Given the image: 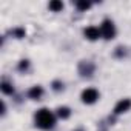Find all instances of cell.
<instances>
[{"label":"cell","mask_w":131,"mask_h":131,"mask_svg":"<svg viewBox=\"0 0 131 131\" xmlns=\"http://www.w3.org/2000/svg\"><path fill=\"white\" fill-rule=\"evenodd\" d=\"M99 99V93L94 88H86L82 93V102L83 103H94Z\"/></svg>","instance_id":"cell-3"},{"label":"cell","mask_w":131,"mask_h":131,"mask_svg":"<svg viewBox=\"0 0 131 131\" xmlns=\"http://www.w3.org/2000/svg\"><path fill=\"white\" fill-rule=\"evenodd\" d=\"M42 94H43L42 86H32V88L28 91V96H29L31 99H40V97H42Z\"/></svg>","instance_id":"cell-6"},{"label":"cell","mask_w":131,"mask_h":131,"mask_svg":"<svg viewBox=\"0 0 131 131\" xmlns=\"http://www.w3.org/2000/svg\"><path fill=\"white\" fill-rule=\"evenodd\" d=\"M83 34H85V37H86L88 40H97V39L102 36L100 29H99V28H96V26H88V28H85Z\"/></svg>","instance_id":"cell-4"},{"label":"cell","mask_w":131,"mask_h":131,"mask_svg":"<svg viewBox=\"0 0 131 131\" xmlns=\"http://www.w3.org/2000/svg\"><path fill=\"white\" fill-rule=\"evenodd\" d=\"M76 6H77V9H80V11H86V9L91 8V3H90V2H76Z\"/></svg>","instance_id":"cell-10"},{"label":"cell","mask_w":131,"mask_h":131,"mask_svg":"<svg viewBox=\"0 0 131 131\" xmlns=\"http://www.w3.org/2000/svg\"><path fill=\"white\" fill-rule=\"evenodd\" d=\"M129 108H131V100H129V99H123V100H120V102L116 105L114 113H116V114H122V113L128 111Z\"/></svg>","instance_id":"cell-5"},{"label":"cell","mask_w":131,"mask_h":131,"mask_svg":"<svg viewBox=\"0 0 131 131\" xmlns=\"http://www.w3.org/2000/svg\"><path fill=\"white\" fill-rule=\"evenodd\" d=\"M60 88H62V86H60V82H54V90H56V91H59Z\"/></svg>","instance_id":"cell-13"},{"label":"cell","mask_w":131,"mask_h":131,"mask_svg":"<svg viewBox=\"0 0 131 131\" xmlns=\"http://www.w3.org/2000/svg\"><path fill=\"white\" fill-rule=\"evenodd\" d=\"M49 9L57 13V11H62L63 9V3L59 2V0H54V2H49Z\"/></svg>","instance_id":"cell-8"},{"label":"cell","mask_w":131,"mask_h":131,"mask_svg":"<svg viewBox=\"0 0 131 131\" xmlns=\"http://www.w3.org/2000/svg\"><path fill=\"white\" fill-rule=\"evenodd\" d=\"M13 32H14V36H17V37H19V39H20V37H23V36H25V31H23V29H14V31H13Z\"/></svg>","instance_id":"cell-12"},{"label":"cell","mask_w":131,"mask_h":131,"mask_svg":"<svg viewBox=\"0 0 131 131\" xmlns=\"http://www.w3.org/2000/svg\"><path fill=\"white\" fill-rule=\"evenodd\" d=\"M57 116L62 119H68L71 116V110L68 106H60V108H57Z\"/></svg>","instance_id":"cell-7"},{"label":"cell","mask_w":131,"mask_h":131,"mask_svg":"<svg viewBox=\"0 0 131 131\" xmlns=\"http://www.w3.org/2000/svg\"><path fill=\"white\" fill-rule=\"evenodd\" d=\"M0 88H2V91H3L5 94H13V91H14L13 85H9L8 82H2V85H0Z\"/></svg>","instance_id":"cell-9"},{"label":"cell","mask_w":131,"mask_h":131,"mask_svg":"<svg viewBox=\"0 0 131 131\" xmlns=\"http://www.w3.org/2000/svg\"><path fill=\"white\" fill-rule=\"evenodd\" d=\"M100 32H102V36L105 37V39H114V36H116V28H114V23L111 22V20H103V23H102V26H100Z\"/></svg>","instance_id":"cell-2"},{"label":"cell","mask_w":131,"mask_h":131,"mask_svg":"<svg viewBox=\"0 0 131 131\" xmlns=\"http://www.w3.org/2000/svg\"><path fill=\"white\" fill-rule=\"evenodd\" d=\"M28 65H29V63H28V60H22V62H20V65H19V70H20V71L26 70V68H28Z\"/></svg>","instance_id":"cell-11"},{"label":"cell","mask_w":131,"mask_h":131,"mask_svg":"<svg viewBox=\"0 0 131 131\" xmlns=\"http://www.w3.org/2000/svg\"><path fill=\"white\" fill-rule=\"evenodd\" d=\"M34 119H36V125H37L40 129H51V128L54 126V123H56L54 114H52L49 110H46V108L39 110V111L36 113Z\"/></svg>","instance_id":"cell-1"}]
</instances>
